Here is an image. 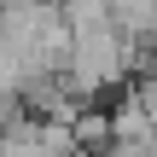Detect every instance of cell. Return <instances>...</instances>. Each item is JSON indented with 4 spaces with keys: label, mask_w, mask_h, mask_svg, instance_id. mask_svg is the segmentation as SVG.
<instances>
[{
    "label": "cell",
    "mask_w": 157,
    "mask_h": 157,
    "mask_svg": "<svg viewBox=\"0 0 157 157\" xmlns=\"http://www.w3.org/2000/svg\"><path fill=\"white\" fill-rule=\"evenodd\" d=\"M111 17L128 41H157V0H111Z\"/></svg>",
    "instance_id": "obj_1"
},
{
    "label": "cell",
    "mask_w": 157,
    "mask_h": 157,
    "mask_svg": "<svg viewBox=\"0 0 157 157\" xmlns=\"http://www.w3.org/2000/svg\"><path fill=\"white\" fill-rule=\"evenodd\" d=\"M82 157H117V151H82Z\"/></svg>",
    "instance_id": "obj_2"
}]
</instances>
